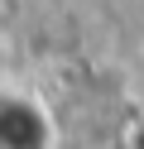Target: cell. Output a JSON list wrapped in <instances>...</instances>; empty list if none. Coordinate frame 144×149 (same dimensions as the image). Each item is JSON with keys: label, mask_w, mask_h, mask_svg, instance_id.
I'll return each instance as SVG.
<instances>
[{"label": "cell", "mask_w": 144, "mask_h": 149, "mask_svg": "<svg viewBox=\"0 0 144 149\" xmlns=\"http://www.w3.org/2000/svg\"><path fill=\"white\" fill-rule=\"evenodd\" d=\"M0 149H58V116L24 87H0Z\"/></svg>", "instance_id": "cell-1"}, {"label": "cell", "mask_w": 144, "mask_h": 149, "mask_svg": "<svg viewBox=\"0 0 144 149\" xmlns=\"http://www.w3.org/2000/svg\"><path fill=\"white\" fill-rule=\"evenodd\" d=\"M115 149H144V120H134V125L125 130V139H120Z\"/></svg>", "instance_id": "cell-2"}]
</instances>
